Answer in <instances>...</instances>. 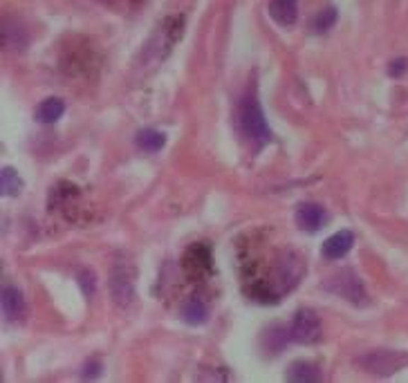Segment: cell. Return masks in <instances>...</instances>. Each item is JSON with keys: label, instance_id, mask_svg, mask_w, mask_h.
<instances>
[{"label": "cell", "instance_id": "6da1fadb", "mask_svg": "<svg viewBox=\"0 0 408 383\" xmlns=\"http://www.w3.org/2000/svg\"><path fill=\"white\" fill-rule=\"evenodd\" d=\"M238 130L240 135L252 143L254 151H260L262 146H267V143L274 139L272 130L265 122V114H262V108H260V101L256 97L254 90H247L245 95L240 97L238 101Z\"/></svg>", "mask_w": 408, "mask_h": 383}, {"label": "cell", "instance_id": "7a4b0ae2", "mask_svg": "<svg viewBox=\"0 0 408 383\" xmlns=\"http://www.w3.org/2000/svg\"><path fill=\"white\" fill-rule=\"evenodd\" d=\"M137 269L126 256H117L110 269V294L117 307L128 310L135 302Z\"/></svg>", "mask_w": 408, "mask_h": 383}, {"label": "cell", "instance_id": "3957f363", "mask_svg": "<svg viewBox=\"0 0 408 383\" xmlns=\"http://www.w3.org/2000/svg\"><path fill=\"white\" fill-rule=\"evenodd\" d=\"M357 365L363 367L366 372L377 375V377H388L397 370L408 365V354L404 352H390V350H377L368 352L357 359Z\"/></svg>", "mask_w": 408, "mask_h": 383}, {"label": "cell", "instance_id": "277c9868", "mask_svg": "<svg viewBox=\"0 0 408 383\" xmlns=\"http://www.w3.org/2000/svg\"><path fill=\"white\" fill-rule=\"evenodd\" d=\"M327 292H332L334 296H341L350 300L352 305H366L368 302V294H366V287L359 281V276L354 273L352 269H344L334 273L330 281L325 283Z\"/></svg>", "mask_w": 408, "mask_h": 383}, {"label": "cell", "instance_id": "5b68a950", "mask_svg": "<svg viewBox=\"0 0 408 383\" xmlns=\"http://www.w3.org/2000/svg\"><path fill=\"white\" fill-rule=\"evenodd\" d=\"M182 269L191 281H204L214 273V258L211 249L206 244H191L184 251L182 258Z\"/></svg>", "mask_w": 408, "mask_h": 383}, {"label": "cell", "instance_id": "8992f818", "mask_svg": "<svg viewBox=\"0 0 408 383\" xmlns=\"http://www.w3.org/2000/svg\"><path fill=\"white\" fill-rule=\"evenodd\" d=\"M292 341L296 343H317L321 338V321L312 310H298L294 314L292 327Z\"/></svg>", "mask_w": 408, "mask_h": 383}, {"label": "cell", "instance_id": "52a82bcc", "mask_svg": "<svg viewBox=\"0 0 408 383\" xmlns=\"http://www.w3.org/2000/svg\"><path fill=\"white\" fill-rule=\"evenodd\" d=\"M0 305H3V314L9 323H21L28 316V302H25L18 289L11 285H5L3 292H0Z\"/></svg>", "mask_w": 408, "mask_h": 383}, {"label": "cell", "instance_id": "ba28073f", "mask_svg": "<svg viewBox=\"0 0 408 383\" xmlns=\"http://www.w3.org/2000/svg\"><path fill=\"white\" fill-rule=\"evenodd\" d=\"M294 220L298 224V229L303 231H319L325 222V208L317 202H303L296 206V213H294Z\"/></svg>", "mask_w": 408, "mask_h": 383}, {"label": "cell", "instance_id": "9c48e42d", "mask_svg": "<svg viewBox=\"0 0 408 383\" xmlns=\"http://www.w3.org/2000/svg\"><path fill=\"white\" fill-rule=\"evenodd\" d=\"M92 54H95V52L90 49V45L83 49V54H78V47L72 45V47H68V49L63 52L61 68L68 74H72V76L83 74V72H88L92 68V65H95V59H92Z\"/></svg>", "mask_w": 408, "mask_h": 383}, {"label": "cell", "instance_id": "30bf717a", "mask_svg": "<svg viewBox=\"0 0 408 383\" xmlns=\"http://www.w3.org/2000/svg\"><path fill=\"white\" fill-rule=\"evenodd\" d=\"M30 43V36L25 25L21 20L14 18H5L3 20V47L9 52H23Z\"/></svg>", "mask_w": 408, "mask_h": 383}, {"label": "cell", "instance_id": "8fae6325", "mask_svg": "<svg viewBox=\"0 0 408 383\" xmlns=\"http://www.w3.org/2000/svg\"><path fill=\"white\" fill-rule=\"evenodd\" d=\"M352 244H354L352 231L344 229V231H337L334 235L327 237V240L323 242L321 254H323L325 260H341L352 249Z\"/></svg>", "mask_w": 408, "mask_h": 383}, {"label": "cell", "instance_id": "7c38bea8", "mask_svg": "<svg viewBox=\"0 0 408 383\" xmlns=\"http://www.w3.org/2000/svg\"><path fill=\"white\" fill-rule=\"evenodd\" d=\"M269 16L281 28H292L298 20V0H269Z\"/></svg>", "mask_w": 408, "mask_h": 383}, {"label": "cell", "instance_id": "4fadbf2b", "mask_svg": "<svg viewBox=\"0 0 408 383\" xmlns=\"http://www.w3.org/2000/svg\"><path fill=\"white\" fill-rule=\"evenodd\" d=\"M63 112H65V103H63V99H59V97H49V99L41 101V105H38V108H36L34 117H36V122H38V124H54V122H59V119L63 117Z\"/></svg>", "mask_w": 408, "mask_h": 383}, {"label": "cell", "instance_id": "5bb4252c", "mask_svg": "<svg viewBox=\"0 0 408 383\" xmlns=\"http://www.w3.org/2000/svg\"><path fill=\"white\" fill-rule=\"evenodd\" d=\"M135 143H137V148L144 153H160L166 146V135L160 133V130H155V128H144L137 133Z\"/></svg>", "mask_w": 408, "mask_h": 383}, {"label": "cell", "instance_id": "9a60e30c", "mask_svg": "<svg viewBox=\"0 0 408 383\" xmlns=\"http://www.w3.org/2000/svg\"><path fill=\"white\" fill-rule=\"evenodd\" d=\"M285 379L287 381H319L321 372H319V367L310 361H294L287 367Z\"/></svg>", "mask_w": 408, "mask_h": 383}, {"label": "cell", "instance_id": "2e32d148", "mask_svg": "<svg viewBox=\"0 0 408 383\" xmlns=\"http://www.w3.org/2000/svg\"><path fill=\"white\" fill-rule=\"evenodd\" d=\"M182 319H184V323H189V325H202L209 319V310H206V305L200 298H191V300L184 302Z\"/></svg>", "mask_w": 408, "mask_h": 383}, {"label": "cell", "instance_id": "e0dca14e", "mask_svg": "<svg viewBox=\"0 0 408 383\" xmlns=\"http://www.w3.org/2000/svg\"><path fill=\"white\" fill-rule=\"evenodd\" d=\"M23 187H25V184H23L21 175L11 166H5L3 170H0V191H3L5 197L18 195L23 191Z\"/></svg>", "mask_w": 408, "mask_h": 383}, {"label": "cell", "instance_id": "ac0fdd59", "mask_svg": "<svg viewBox=\"0 0 408 383\" xmlns=\"http://www.w3.org/2000/svg\"><path fill=\"white\" fill-rule=\"evenodd\" d=\"M334 23H337V9L334 7H325L321 9L317 18H314V32H327V30H332L334 28Z\"/></svg>", "mask_w": 408, "mask_h": 383}, {"label": "cell", "instance_id": "d6986e66", "mask_svg": "<svg viewBox=\"0 0 408 383\" xmlns=\"http://www.w3.org/2000/svg\"><path fill=\"white\" fill-rule=\"evenodd\" d=\"M76 283H78L81 292H83L88 298L95 296V292H97V281H95V273H92L90 269H78V271H76Z\"/></svg>", "mask_w": 408, "mask_h": 383}, {"label": "cell", "instance_id": "ffe728a7", "mask_svg": "<svg viewBox=\"0 0 408 383\" xmlns=\"http://www.w3.org/2000/svg\"><path fill=\"white\" fill-rule=\"evenodd\" d=\"M408 72V59H395V61H390V65H388V74L390 76H402V74H406Z\"/></svg>", "mask_w": 408, "mask_h": 383}, {"label": "cell", "instance_id": "44dd1931", "mask_svg": "<svg viewBox=\"0 0 408 383\" xmlns=\"http://www.w3.org/2000/svg\"><path fill=\"white\" fill-rule=\"evenodd\" d=\"M120 3H126V5H128V3H139V0H120Z\"/></svg>", "mask_w": 408, "mask_h": 383}]
</instances>
